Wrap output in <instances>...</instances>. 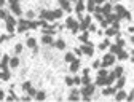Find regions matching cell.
Here are the masks:
<instances>
[{
	"instance_id": "4",
	"label": "cell",
	"mask_w": 134,
	"mask_h": 102,
	"mask_svg": "<svg viewBox=\"0 0 134 102\" xmlns=\"http://www.w3.org/2000/svg\"><path fill=\"white\" fill-rule=\"evenodd\" d=\"M80 50H82V53H85L86 56H93V54H94V50H93V46L89 45V43H86V45H83V46H82Z\"/></svg>"
},
{
	"instance_id": "41",
	"label": "cell",
	"mask_w": 134,
	"mask_h": 102,
	"mask_svg": "<svg viewBox=\"0 0 134 102\" xmlns=\"http://www.w3.org/2000/svg\"><path fill=\"white\" fill-rule=\"evenodd\" d=\"M6 15H8V13H6L3 8H0V19H5V18H6Z\"/></svg>"
},
{
	"instance_id": "50",
	"label": "cell",
	"mask_w": 134,
	"mask_h": 102,
	"mask_svg": "<svg viewBox=\"0 0 134 102\" xmlns=\"http://www.w3.org/2000/svg\"><path fill=\"white\" fill-rule=\"evenodd\" d=\"M75 54H77V56H80V54H82V50H80V48H75Z\"/></svg>"
},
{
	"instance_id": "18",
	"label": "cell",
	"mask_w": 134,
	"mask_h": 102,
	"mask_svg": "<svg viewBox=\"0 0 134 102\" xmlns=\"http://www.w3.org/2000/svg\"><path fill=\"white\" fill-rule=\"evenodd\" d=\"M83 10H85V2H83V0H78V3H77V8H75V11L82 15V11H83Z\"/></svg>"
},
{
	"instance_id": "54",
	"label": "cell",
	"mask_w": 134,
	"mask_h": 102,
	"mask_svg": "<svg viewBox=\"0 0 134 102\" xmlns=\"http://www.w3.org/2000/svg\"><path fill=\"white\" fill-rule=\"evenodd\" d=\"M3 3H5V0H0V6H2V5H3Z\"/></svg>"
},
{
	"instance_id": "15",
	"label": "cell",
	"mask_w": 134,
	"mask_h": 102,
	"mask_svg": "<svg viewBox=\"0 0 134 102\" xmlns=\"http://www.w3.org/2000/svg\"><path fill=\"white\" fill-rule=\"evenodd\" d=\"M27 46H29V48H32L34 51L38 50V48H37V42H35V38H32V37H31V38H27Z\"/></svg>"
},
{
	"instance_id": "42",
	"label": "cell",
	"mask_w": 134,
	"mask_h": 102,
	"mask_svg": "<svg viewBox=\"0 0 134 102\" xmlns=\"http://www.w3.org/2000/svg\"><path fill=\"white\" fill-rule=\"evenodd\" d=\"M117 45H118L120 48H123V46H125V40H123V38H120V37H118V43H117Z\"/></svg>"
},
{
	"instance_id": "28",
	"label": "cell",
	"mask_w": 134,
	"mask_h": 102,
	"mask_svg": "<svg viewBox=\"0 0 134 102\" xmlns=\"http://www.w3.org/2000/svg\"><path fill=\"white\" fill-rule=\"evenodd\" d=\"M73 59H75V54L73 53H67L66 54V62H72Z\"/></svg>"
},
{
	"instance_id": "11",
	"label": "cell",
	"mask_w": 134,
	"mask_h": 102,
	"mask_svg": "<svg viewBox=\"0 0 134 102\" xmlns=\"http://www.w3.org/2000/svg\"><path fill=\"white\" fill-rule=\"evenodd\" d=\"M78 69H80V61L78 59H73L72 62H70V72H77Z\"/></svg>"
},
{
	"instance_id": "32",
	"label": "cell",
	"mask_w": 134,
	"mask_h": 102,
	"mask_svg": "<svg viewBox=\"0 0 134 102\" xmlns=\"http://www.w3.org/2000/svg\"><path fill=\"white\" fill-rule=\"evenodd\" d=\"M96 83H98L99 86H104V85H105V77H98V81H96Z\"/></svg>"
},
{
	"instance_id": "13",
	"label": "cell",
	"mask_w": 134,
	"mask_h": 102,
	"mask_svg": "<svg viewBox=\"0 0 134 102\" xmlns=\"http://www.w3.org/2000/svg\"><path fill=\"white\" fill-rule=\"evenodd\" d=\"M42 42L45 43V45H51V43H53V37H51V34H46V35H43V37H42Z\"/></svg>"
},
{
	"instance_id": "27",
	"label": "cell",
	"mask_w": 134,
	"mask_h": 102,
	"mask_svg": "<svg viewBox=\"0 0 134 102\" xmlns=\"http://www.w3.org/2000/svg\"><path fill=\"white\" fill-rule=\"evenodd\" d=\"M62 16V10H54L53 11V19H58V18H61Z\"/></svg>"
},
{
	"instance_id": "33",
	"label": "cell",
	"mask_w": 134,
	"mask_h": 102,
	"mask_svg": "<svg viewBox=\"0 0 134 102\" xmlns=\"http://www.w3.org/2000/svg\"><path fill=\"white\" fill-rule=\"evenodd\" d=\"M80 81H82L83 85H88V83H91V81H89V77H88V75H83V78H80Z\"/></svg>"
},
{
	"instance_id": "24",
	"label": "cell",
	"mask_w": 134,
	"mask_h": 102,
	"mask_svg": "<svg viewBox=\"0 0 134 102\" xmlns=\"http://www.w3.org/2000/svg\"><path fill=\"white\" fill-rule=\"evenodd\" d=\"M88 37H89V34H88V32L85 30V32H83L82 35L78 37V38H80V42H83V43H88Z\"/></svg>"
},
{
	"instance_id": "6",
	"label": "cell",
	"mask_w": 134,
	"mask_h": 102,
	"mask_svg": "<svg viewBox=\"0 0 134 102\" xmlns=\"http://www.w3.org/2000/svg\"><path fill=\"white\" fill-rule=\"evenodd\" d=\"M89 24H91V18H89V16H86V18L82 21V24H78V29H82V30H86Z\"/></svg>"
},
{
	"instance_id": "7",
	"label": "cell",
	"mask_w": 134,
	"mask_h": 102,
	"mask_svg": "<svg viewBox=\"0 0 134 102\" xmlns=\"http://www.w3.org/2000/svg\"><path fill=\"white\" fill-rule=\"evenodd\" d=\"M40 16H42V19H46V21H51V19H53V11H48V10H43V11L40 13Z\"/></svg>"
},
{
	"instance_id": "38",
	"label": "cell",
	"mask_w": 134,
	"mask_h": 102,
	"mask_svg": "<svg viewBox=\"0 0 134 102\" xmlns=\"http://www.w3.org/2000/svg\"><path fill=\"white\" fill-rule=\"evenodd\" d=\"M26 91H27V93H29V96H31V97H32V96H35V93H37V91L34 89V88H31V86H29V88H27V89H26Z\"/></svg>"
},
{
	"instance_id": "31",
	"label": "cell",
	"mask_w": 134,
	"mask_h": 102,
	"mask_svg": "<svg viewBox=\"0 0 134 102\" xmlns=\"http://www.w3.org/2000/svg\"><path fill=\"white\" fill-rule=\"evenodd\" d=\"M5 21H6V24H11V26H15V18H13V16H8V15H6Z\"/></svg>"
},
{
	"instance_id": "46",
	"label": "cell",
	"mask_w": 134,
	"mask_h": 102,
	"mask_svg": "<svg viewBox=\"0 0 134 102\" xmlns=\"http://www.w3.org/2000/svg\"><path fill=\"white\" fill-rule=\"evenodd\" d=\"M72 80H73V85H80V83H82V81H80V78H78V77L72 78Z\"/></svg>"
},
{
	"instance_id": "9",
	"label": "cell",
	"mask_w": 134,
	"mask_h": 102,
	"mask_svg": "<svg viewBox=\"0 0 134 102\" xmlns=\"http://www.w3.org/2000/svg\"><path fill=\"white\" fill-rule=\"evenodd\" d=\"M113 10L117 11V15H118L120 18H121V16H125L126 13H128V11H126V8H125V6H121V5H117V6H115Z\"/></svg>"
},
{
	"instance_id": "12",
	"label": "cell",
	"mask_w": 134,
	"mask_h": 102,
	"mask_svg": "<svg viewBox=\"0 0 134 102\" xmlns=\"http://www.w3.org/2000/svg\"><path fill=\"white\" fill-rule=\"evenodd\" d=\"M10 5H11V11L15 13V15H21V6H19V3L16 2V3H10Z\"/></svg>"
},
{
	"instance_id": "45",
	"label": "cell",
	"mask_w": 134,
	"mask_h": 102,
	"mask_svg": "<svg viewBox=\"0 0 134 102\" xmlns=\"http://www.w3.org/2000/svg\"><path fill=\"white\" fill-rule=\"evenodd\" d=\"M34 16H35V13H34V11H27V19H32Z\"/></svg>"
},
{
	"instance_id": "21",
	"label": "cell",
	"mask_w": 134,
	"mask_h": 102,
	"mask_svg": "<svg viewBox=\"0 0 134 102\" xmlns=\"http://www.w3.org/2000/svg\"><path fill=\"white\" fill-rule=\"evenodd\" d=\"M8 64H10V67H18L19 66V59L18 57H11V59L8 61Z\"/></svg>"
},
{
	"instance_id": "8",
	"label": "cell",
	"mask_w": 134,
	"mask_h": 102,
	"mask_svg": "<svg viewBox=\"0 0 134 102\" xmlns=\"http://www.w3.org/2000/svg\"><path fill=\"white\" fill-rule=\"evenodd\" d=\"M112 10H113V8H112V5H110V3H105V5L100 8V13L107 16V15H110V13H112Z\"/></svg>"
},
{
	"instance_id": "47",
	"label": "cell",
	"mask_w": 134,
	"mask_h": 102,
	"mask_svg": "<svg viewBox=\"0 0 134 102\" xmlns=\"http://www.w3.org/2000/svg\"><path fill=\"white\" fill-rule=\"evenodd\" d=\"M6 29H8V32H13V30H15V26H11V24H6Z\"/></svg>"
},
{
	"instance_id": "29",
	"label": "cell",
	"mask_w": 134,
	"mask_h": 102,
	"mask_svg": "<svg viewBox=\"0 0 134 102\" xmlns=\"http://www.w3.org/2000/svg\"><path fill=\"white\" fill-rule=\"evenodd\" d=\"M120 50H121V48H120L118 45H112V46H110V53H112V54H117Z\"/></svg>"
},
{
	"instance_id": "40",
	"label": "cell",
	"mask_w": 134,
	"mask_h": 102,
	"mask_svg": "<svg viewBox=\"0 0 134 102\" xmlns=\"http://www.w3.org/2000/svg\"><path fill=\"white\" fill-rule=\"evenodd\" d=\"M107 75V70H105V67H104V69H100L99 72H98V77H105Z\"/></svg>"
},
{
	"instance_id": "16",
	"label": "cell",
	"mask_w": 134,
	"mask_h": 102,
	"mask_svg": "<svg viewBox=\"0 0 134 102\" xmlns=\"http://www.w3.org/2000/svg\"><path fill=\"white\" fill-rule=\"evenodd\" d=\"M115 93H117V88H105V89L102 91L104 96H113Z\"/></svg>"
},
{
	"instance_id": "35",
	"label": "cell",
	"mask_w": 134,
	"mask_h": 102,
	"mask_svg": "<svg viewBox=\"0 0 134 102\" xmlns=\"http://www.w3.org/2000/svg\"><path fill=\"white\" fill-rule=\"evenodd\" d=\"M94 0H89V2H88V10H89V11H94Z\"/></svg>"
},
{
	"instance_id": "48",
	"label": "cell",
	"mask_w": 134,
	"mask_h": 102,
	"mask_svg": "<svg viewBox=\"0 0 134 102\" xmlns=\"http://www.w3.org/2000/svg\"><path fill=\"white\" fill-rule=\"evenodd\" d=\"M29 86H31V83H29V81H26V83H22V89H27Z\"/></svg>"
},
{
	"instance_id": "14",
	"label": "cell",
	"mask_w": 134,
	"mask_h": 102,
	"mask_svg": "<svg viewBox=\"0 0 134 102\" xmlns=\"http://www.w3.org/2000/svg\"><path fill=\"white\" fill-rule=\"evenodd\" d=\"M8 56H3L2 57V62H0V69H2V70H6V69H8Z\"/></svg>"
},
{
	"instance_id": "19",
	"label": "cell",
	"mask_w": 134,
	"mask_h": 102,
	"mask_svg": "<svg viewBox=\"0 0 134 102\" xmlns=\"http://www.w3.org/2000/svg\"><path fill=\"white\" fill-rule=\"evenodd\" d=\"M125 83H126V80H125V77H118V83H117V89H123V86H125Z\"/></svg>"
},
{
	"instance_id": "20",
	"label": "cell",
	"mask_w": 134,
	"mask_h": 102,
	"mask_svg": "<svg viewBox=\"0 0 134 102\" xmlns=\"http://www.w3.org/2000/svg\"><path fill=\"white\" fill-rule=\"evenodd\" d=\"M117 54H118V59H120V61H125V59H128V53H126V51H123V50H120Z\"/></svg>"
},
{
	"instance_id": "51",
	"label": "cell",
	"mask_w": 134,
	"mask_h": 102,
	"mask_svg": "<svg viewBox=\"0 0 134 102\" xmlns=\"http://www.w3.org/2000/svg\"><path fill=\"white\" fill-rule=\"evenodd\" d=\"M22 101H24V102H29V101H31V96H24V97H22Z\"/></svg>"
},
{
	"instance_id": "49",
	"label": "cell",
	"mask_w": 134,
	"mask_h": 102,
	"mask_svg": "<svg viewBox=\"0 0 134 102\" xmlns=\"http://www.w3.org/2000/svg\"><path fill=\"white\" fill-rule=\"evenodd\" d=\"M100 26H102V27H109V21H104V19H102V22H100Z\"/></svg>"
},
{
	"instance_id": "23",
	"label": "cell",
	"mask_w": 134,
	"mask_h": 102,
	"mask_svg": "<svg viewBox=\"0 0 134 102\" xmlns=\"http://www.w3.org/2000/svg\"><path fill=\"white\" fill-rule=\"evenodd\" d=\"M54 46L58 50H64L66 48V42H64V40H58V42H54Z\"/></svg>"
},
{
	"instance_id": "25",
	"label": "cell",
	"mask_w": 134,
	"mask_h": 102,
	"mask_svg": "<svg viewBox=\"0 0 134 102\" xmlns=\"http://www.w3.org/2000/svg\"><path fill=\"white\" fill-rule=\"evenodd\" d=\"M113 75H115V78L123 77V67H117V69H115V72H113Z\"/></svg>"
},
{
	"instance_id": "43",
	"label": "cell",
	"mask_w": 134,
	"mask_h": 102,
	"mask_svg": "<svg viewBox=\"0 0 134 102\" xmlns=\"http://www.w3.org/2000/svg\"><path fill=\"white\" fill-rule=\"evenodd\" d=\"M100 67V61H94L93 62V69H99Z\"/></svg>"
},
{
	"instance_id": "30",
	"label": "cell",
	"mask_w": 134,
	"mask_h": 102,
	"mask_svg": "<svg viewBox=\"0 0 134 102\" xmlns=\"http://www.w3.org/2000/svg\"><path fill=\"white\" fill-rule=\"evenodd\" d=\"M35 99H37V101H43V99H45V93H43V91L35 93Z\"/></svg>"
},
{
	"instance_id": "22",
	"label": "cell",
	"mask_w": 134,
	"mask_h": 102,
	"mask_svg": "<svg viewBox=\"0 0 134 102\" xmlns=\"http://www.w3.org/2000/svg\"><path fill=\"white\" fill-rule=\"evenodd\" d=\"M69 99H70V101H78V99H80V96H78V91H77V89H73L72 93H70Z\"/></svg>"
},
{
	"instance_id": "52",
	"label": "cell",
	"mask_w": 134,
	"mask_h": 102,
	"mask_svg": "<svg viewBox=\"0 0 134 102\" xmlns=\"http://www.w3.org/2000/svg\"><path fill=\"white\" fill-rule=\"evenodd\" d=\"M5 99V93H3V91H0V101H3Z\"/></svg>"
},
{
	"instance_id": "10",
	"label": "cell",
	"mask_w": 134,
	"mask_h": 102,
	"mask_svg": "<svg viewBox=\"0 0 134 102\" xmlns=\"http://www.w3.org/2000/svg\"><path fill=\"white\" fill-rule=\"evenodd\" d=\"M115 99H117V101H125V99H126V93H125L123 89H117Z\"/></svg>"
},
{
	"instance_id": "5",
	"label": "cell",
	"mask_w": 134,
	"mask_h": 102,
	"mask_svg": "<svg viewBox=\"0 0 134 102\" xmlns=\"http://www.w3.org/2000/svg\"><path fill=\"white\" fill-rule=\"evenodd\" d=\"M29 29V21L27 19H21V21L18 22V30L19 32H24V30Z\"/></svg>"
},
{
	"instance_id": "26",
	"label": "cell",
	"mask_w": 134,
	"mask_h": 102,
	"mask_svg": "<svg viewBox=\"0 0 134 102\" xmlns=\"http://www.w3.org/2000/svg\"><path fill=\"white\" fill-rule=\"evenodd\" d=\"M117 30H118V29H115V27H110V29H107V30H105L107 37H112V35H115V34H117Z\"/></svg>"
},
{
	"instance_id": "36",
	"label": "cell",
	"mask_w": 134,
	"mask_h": 102,
	"mask_svg": "<svg viewBox=\"0 0 134 102\" xmlns=\"http://www.w3.org/2000/svg\"><path fill=\"white\" fill-rule=\"evenodd\" d=\"M21 51H22V45H21V43H18V45L15 46V53H16V54H19Z\"/></svg>"
},
{
	"instance_id": "56",
	"label": "cell",
	"mask_w": 134,
	"mask_h": 102,
	"mask_svg": "<svg viewBox=\"0 0 134 102\" xmlns=\"http://www.w3.org/2000/svg\"><path fill=\"white\" fill-rule=\"evenodd\" d=\"M69 2H77V0H69Z\"/></svg>"
},
{
	"instance_id": "53",
	"label": "cell",
	"mask_w": 134,
	"mask_h": 102,
	"mask_svg": "<svg viewBox=\"0 0 134 102\" xmlns=\"http://www.w3.org/2000/svg\"><path fill=\"white\" fill-rule=\"evenodd\" d=\"M96 3H98V5H100V3H105V0H94Z\"/></svg>"
},
{
	"instance_id": "55",
	"label": "cell",
	"mask_w": 134,
	"mask_h": 102,
	"mask_svg": "<svg viewBox=\"0 0 134 102\" xmlns=\"http://www.w3.org/2000/svg\"><path fill=\"white\" fill-rule=\"evenodd\" d=\"M64 2H67V0H59V5H61V3H64Z\"/></svg>"
},
{
	"instance_id": "44",
	"label": "cell",
	"mask_w": 134,
	"mask_h": 102,
	"mask_svg": "<svg viewBox=\"0 0 134 102\" xmlns=\"http://www.w3.org/2000/svg\"><path fill=\"white\" fill-rule=\"evenodd\" d=\"M11 37H13V35H10V37H8V35H0V43H2V42H5L6 38H11Z\"/></svg>"
},
{
	"instance_id": "39",
	"label": "cell",
	"mask_w": 134,
	"mask_h": 102,
	"mask_svg": "<svg viewBox=\"0 0 134 102\" xmlns=\"http://www.w3.org/2000/svg\"><path fill=\"white\" fill-rule=\"evenodd\" d=\"M66 85H67V86H72V85H73L72 77H66Z\"/></svg>"
},
{
	"instance_id": "34",
	"label": "cell",
	"mask_w": 134,
	"mask_h": 102,
	"mask_svg": "<svg viewBox=\"0 0 134 102\" xmlns=\"http://www.w3.org/2000/svg\"><path fill=\"white\" fill-rule=\"evenodd\" d=\"M40 24L38 22H35V21H29V29H37Z\"/></svg>"
},
{
	"instance_id": "2",
	"label": "cell",
	"mask_w": 134,
	"mask_h": 102,
	"mask_svg": "<svg viewBox=\"0 0 134 102\" xmlns=\"http://www.w3.org/2000/svg\"><path fill=\"white\" fill-rule=\"evenodd\" d=\"M66 26H67V29H70L72 32H77V30H78V22H77L73 18H67Z\"/></svg>"
},
{
	"instance_id": "17",
	"label": "cell",
	"mask_w": 134,
	"mask_h": 102,
	"mask_svg": "<svg viewBox=\"0 0 134 102\" xmlns=\"http://www.w3.org/2000/svg\"><path fill=\"white\" fill-rule=\"evenodd\" d=\"M10 72L8 70H2V72H0V80H3V81H8L10 80Z\"/></svg>"
},
{
	"instance_id": "3",
	"label": "cell",
	"mask_w": 134,
	"mask_h": 102,
	"mask_svg": "<svg viewBox=\"0 0 134 102\" xmlns=\"http://www.w3.org/2000/svg\"><path fill=\"white\" fill-rule=\"evenodd\" d=\"M82 94H83V96H89V97H91L93 94H94V86H93L91 83H88V85H83Z\"/></svg>"
},
{
	"instance_id": "37",
	"label": "cell",
	"mask_w": 134,
	"mask_h": 102,
	"mask_svg": "<svg viewBox=\"0 0 134 102\" xmlns=\"http://www.w3.org/2000/svg\"><path fill=\"white\" fill-rule=\"evenodd\" d=\"M107 46H109V40H105V42L100 43V45H99V50H105Z\"/></svg>"
},
{
	"instance_id": "1",
	"label": "cell",
	"mask_w": 134,
	"mask_h": 102,
	"mask_svg": "<svg viewBox=\"0 0 134 102\" xmlns=\"http://www.w3.org/2000/svg\"><path fill=\"white\" fill-rule=\"evenodd\" d=\"M117 61V57H115V54H105L104 56V59H102V62H100V67H110L113 62Z\"/></svg>"
}]
</instances>
